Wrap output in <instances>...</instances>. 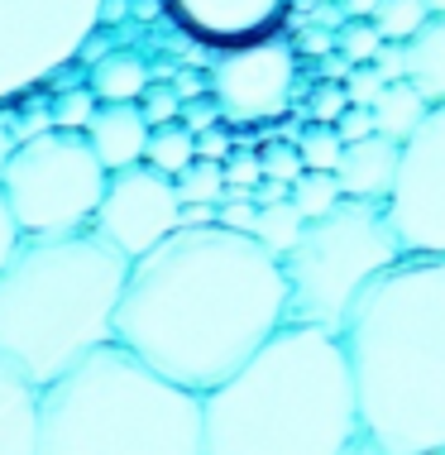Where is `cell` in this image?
I'll return each mask as SVG.
<instances>
[{"instance_id": "cell-1", "label": "cell", "mask_w": 445, "mask_h": 455, "mask_svg": "<svg viewBox=\"0 0 445 455\" xmlns=\"http://www.w3.org/2000/svg\"><path fill=\"white\" fill-rule=\"evenodd\" d=\"M288 322V278L274 250L226 226L172 230L130 259L115 340L172 384L206 393Z\"/></svg>"}, {"instance_id": "cell-2", "label": "cell", "mask_w": 445, "mask_h": 455, "mask_svg": "<svg viewBox=\"0 0 445 455\" xmlns=\"http://www.w3.org/2000/svg\"><path fill=\"white\" fill-rule=\"evenodd\" d=\"M360 436L383 455H445V254H402L340 326Z\"/></svg>"}, {"instance_id": "cell-3", "label": "cell", "mask_w": 445, "mask_h": 455, "mask_svg": "<svg viewBox=\"0 0 445 455\" xmlns=\"http://www.w3.org/2000/svg\"><path fill=\"white\" fill-rule=\"evenodd\" d=\"M206 455H345L360 403L340 331L282 322L226 384L202 393Z\"/></svg>"}, {"instance_id": "cell-4", "label": "cell", "mask_w": 445, "mask_h": 455, "mask_svg": "<svg viewBox=\"0 0 445 455\" xmlns=\"http://www.w3.org/2000/svg\"><path fill=\"white\" fill-rule=\"evenodd\" d=\"M125 278L130 259L96 230L24 235L15 259L0 268V355L39 388L53 384L115 340Z\"/></svg>"}, {"instance_id": "cell-5", "label": "cell", "mask_w": 445, "mask_h": 455, "mask_svg": "<svg viewBox=\"0 0 445 455\" xmlns=\"http://www.w3.org/2000/svg\"><path fill=\"white\" fill-rule=\"evenodd\" d=\"M39 455H206L202 393L120 340L39 388Z\"/></svg>"}, {"instance_id": "cell-6", "label": "cell", "mask_w": 445, "mask_h": 455, "mask_svg": "<svg viewBox=\"0 0 445 455\" xmlns=\"http://www.w3.org/2000/svg\"><path fill=\"white\" fill-rule=\"evenodd\" d=\"M402 254L388 206L340 196L326 216L306 220L292 250L278 259L288 278V322L340 331L360 292Z\"/></svg>"}, {"instance_id": "cell-7", "label": "cell", "mask_w": 445, "mask_h": 455, "mask_svg": "<svg viewBox=\"0 0 445 455\" xmlns=\"http://www.w3.org/2000/svg\"><path fill=\"white\" fill-rule=\"evenodd\" d=\"M110 168L82 130L48 125L20 144L0 168V188L10 196L24 235H77L91 230L96 206L106 196Z\"/></svg>"}, {"instance_id": "cell-8", "label": "cell", "mask_w": 445, "mask_h": 455, "mask_svg": "<svg viewBox=\"0 0 445 455\" xmlns=\"http://www.w3.org/2000/svg\"><path fill=\"white\" fill-rule=\"evenodd\" d=\"M106 0H0V101L39 92L86 53Z\"/></svg>"}, {"instance_id": "cell-9", "label": "cell", "mask_w": 445, "mask_h": 455, "mask_svg": "<svg viewBox=\"0 0 445 455\" xmlns=\"http://www.w3.org/2000/svg\"><path fill=\"white\" fill-rule=\"evenodd\" d=\"M388 220L407 254H445V101L407 134Z\"/></svg>"}, {"instance_id": "cell-10", "label": "cell", "mask_w": 445, "mask_h": 455, "mask_svg": "<svg viewBox=\"0 0 445 455\" xmlns=\"http://www.w3.org/2000/svg\"><path fill=\"white\" fill-rule=\"evenodd\" d=\"M178 212H182L178 182L158 173L154 164H130L120 173H110L91 230L115 244L125 259H139L178 230Z\"/></svg>"}, {"instance_id": "cell-11", "label": "cell", "mask_w": 445, "mask_h": 455, "mask_svg": "<svg viewBox=\"0 0 445 455\" xmlns=\"http://www.w3.org/2000/svg\"><path fill=\"white\" fill-rule=\"evenodd\" d=\"M292 68L297 48L274 39V34L240 48H220V63L211 68V96L234 125L274 120L292 101Z\"/></svg>"}, {"instance_id": "cell-12", "label": "cell", "mask_w": 445, "mask_h": 455, "mask_svg": "<svg viewBox=\"0 0 445 455\" xmlns=\"http://www.w3.org/2000/svg\"><path fill=\"white\" fill-rule=\"evenodd\" d=\"M163 10L192 39L211 48H240L268 39L288 15V0H163Z\"/></svg>"}, {"instance_id": "cell-13", "label": "cell", "mask_w": 445, "mask_h": 455, "mask_svg": "<svg viewBox=\"0 0 445 455\" xmlns=\"http://www.w3.org/2000/svg\"><path fill=\"white\" fill-rule=\"evenodd\" d=\"M398 164H402V144L388 140V134H378V130L369 134V140L345 144V154L336 164L340 192L354 196V202H383L388 206L393 182H398Z\"/></svg>"}, {"instance_id": "cell-14", "label": "cell", "mask_w": 445, "mask_h": 455, "mask_svg": "<svg viewBox=\"0 0 445 455\" xmlns=\"http://www.w3.org/2000/svg\"><path fill=\"white\" fill-rule=\"evenodd\" d=\"M82 134L91 140V149L101 154V164L110 173H120V168H130V164H144L154 125H148L139 101H101L91 116V125Z\"/></svg>"}, {"instance_id": "cell-15", "label": "cell", "mask_w": 445, "mask_h": 455, "mask_svg": "<svg viewBox=\"0 0 445 455\" xmlns=\"http://www.w3.org/2000/svg\"><path fill=\"white\" fill-rule=\"evenodd\" d=\"M0 455H39V384L0 355Z\"/></svg>"}, {"instance_id": "cell-16", "label": "cell", "mask_w": 445, "mask_h": 455, "mask_svg": "<svg viewBox=\"0 0 445 455\" xmlns=\"http://www.w3.org/2000/svg\"><path fill=\"white\" fill-rule=\"evenodd\" d=\"M402 48H407V82L431 106H441L445 101V15H431Z\"/></svg>"}, {"instance_id": "cell-17", "label": "cell", "mask_w": 445, "mask_h": 455, "mask_svg": "<svg viewBox=\"0 0 445 455\" xmlns=\"http://www.w3.org/2000/svg\"><path fill=\"white\" fill-rule=\"evenodd\" d=\"M374 110V125H378V134H388V140H398V144H407V134H412L417 125L426 120V110H431V101L422 92L412 87V82H388V87L378 92V101L369 106Z\"/></svg>"}, {"instance_id": "cell-18", "label": "cell", "mask_w": 445, "mask_h": 455, "mask_svg": "<svg viewBox=\"0 0 445 455\" xmlns=\"http://www.w3.org/2000/svg\"><path fill=\"white\" fill-rule=\"evenodd\" d=\"M148 63L139 53H106L101 63L91 68V77H86V87L96 92V101H139L148 92Z\"/></svg>"}, {"instance_id": "cell-19", "label": "cell", "mask_w": 445, "mask_h": 455, "mask_svg": "<svg viewBox=\"0 0 445 455\" xmlns=\"http://www.w3.org/2000/svg\"><path fill=\"white\" fill-rule=\"evenodd\" d=\"M196 158V134L182 125V120H168V125H154V134H148V154L144 164H154L158 173L178 178L182 168H187Z\"/></svg>"}, {"instance_id": "cell-20", "label": "cell", "mask_w": 445, "mask_h": 455, "mask_svg": "<svg viewBox=\"0 0 445 455\" xmlns=\"http://www.w3.org/2000/svg\"><path fill=\"white\" fill-rule=\"evenodd\" d=\"M302 226H306V216L292 206V196H282V202H268V206H258V216H254V230L250 235L264 244V250H274L278 259L292 250V240L302 235Z\"/></svg>"}, {"instance_id": "cell-21", "label": "cell", "mask_w": 445, "mask_h": 455, "mask_svg": "<svg viewBox=\"0 0 445 455\" xmlns=\"http://www.w3.org/2000/svg\"><path fill=\"white\" fill-rule=\"evenodd\" d=\"M340 178L336 173H321V168H306L302 178L292 182V206L302 212L306 220H316V216H326L330 206L340 202Z\"/></svg>"}, {"instance_id": "cell-22", "label": "cell", "mask_w": 445, "mask_h": 455, "mask_svg": "<svg viewBox=\"0 0 445 455\" xmlns=\"http://www.w3.org/2000/svg\"><path fill=\"white\" fill-rule=\"evenodd\" d=\"M172 182H178V202H216L220 206V192H226V164H216V158H192Z\"/></svg>"}, {"instance_id": "cell-23", "label": "cell", "mask_w": 445, "mask_h": 455, "mask_svg": "<svg viewBox=\"0 0 445 455\" xmlns=\"http://www.w3.org/2000/svg\"><path fill=\"white\" fill-rule=\"evenodd\" d=\"M426 20H431L426 0H378V10H374V24L383 29V39H393V44H407Z\"/></svg>"}, {"instance_id": "cell-24", "label": "cell", "mask_w": 445, "mask_h": 455, "mask_svg": "<svg viewBox=\"0 0 445 455\" xmlns=\"http://www.w3.org/2000/svg\"><path fill=\"white\" fill-rule=\"evenodd\" d=\"M297 154H302L306 168H321V173H336L340 154H345V140L336 125H306L297 134Z\"/></svg>"}, {"instance_id": "cell-25", "label": "cell", "mask_w": 445, "mask_h": 455, "mask_svg": "<svg viewBox=\"0 0 445 455\" xmlns=\"http://www.w3.org/2000/svg\"><path fill=\"white\" fill-rule=\"evenodd\" d=\"M383 44H388V39H383V29L374 20H345L340 34H336V48L350 58V63H374Z\"/></svg>"}, {"instance_id": "cell-26", "label": "cell", "mask_w": 445, "mask_h": 455, "mask_svg": "<svg viewBox=\"0 0 445 455\" xmlns=\"http://www.w3.org/2000/svg\"><path fill=\"white\" fill-rule=\"evenodd\" d=\"M96 92L91 87H77V92H63L58 96V110H53V125L58 130H86L91 125V116H96Z\"/></svg>"}, {"instance_id": "cell-27", "label": "cell", "mask_w": 445, "mask_h": 455, "mask_svg": "<svg viewBox=\"0 0 445 455\" xmlns=\"http://www.w3.org/2000/svg\"><path fill=\"white\" fill-rule=\"evenodd\" d=\"M350 92H345V82H321L312 92V101H306V116H312V125H336V120L350 110Z\"/></svg>"}, {"instance_id": "cell-28", "label": "cell", "mask_w": 445, "mask_h": 455, "mask_svg": "<svg viewBox=\"0 0 445 455\" xmlns=\"http://www.w3.org/2000/svg\"><path fill=\"white\" fill-rule=\"evenodd\" d=\"M258 164H264V178H278V182H297V178L306 173L297 144H268V149L258 154Z\"/></svg>"}, {"instance_id": "cell-29", "label": "cell", "mask_w": 445, "mask_h": 455, "mask_svg": "<svg viewBox=\"0 0 445 455\" xmlns=\"http://www.w3.org/2000/svg\"><path fill=\"white\" fill-rule=\"evenodd\" d=\"M139 106H144V116H148V125H168V120H178L182 116V96H178V87H154L148 82V92L139 96Z\"/></svg>"}, {"instance_id": "cell-30", "label": "cell", "mask_w": 445, "mask_h": 455, "mask_svg": "<svg viewBox=\"0 0 445 455\" xmlns=\"http://www.w3.org/2000/svg\"><path fill=\"white\" fill-rule=\"evenodd\" d=\"M383 87H388V77H383L374 63H354V68H350V77H345V92H350V101H354V106H374Z\"/></svg>"}, {"instance_id": "cell-31", "label": "cell", "mask_w": 445, "mask_h": 455, "mask_svg": "<svg viewBox=\"0 0 445 455\" xmlns=\"http://www.w3.org/2000/svg\"><path fill=\"white\" fill-rule=\"evenodd\" d=\"M182 125H187L192 134H202V130H211V125H220V120H226V110H220V101L211 92L206 96H192V101H182Z\"/></svg>"}, {"instance_id": "cell-32", "label": "cell", "mask_w": 445, "mask_h": 455, "mask_svg": "<svg viewBox=\"0 0 445 455\" xmlns=\"http://www.w3.org/2000/svg\"><path fill=\"white\" fill-rule=\"evenodd\" d=\"M254 216H258L254 196H226V202L216 206V226H226V230H244V235L254 230Z\"/></svg>"}, {"instance_id": "cell-33", "label": "cell", "mask_w": 445, "mask_h": 455, "mask_svg": "<svg viewBox=\"0 0 445 455\" xmlns=\"http://www.w3.org/2000/svg\"><path fill=\"white\" fill-rule=\"evenodd\" d=\"M24 244V230H20V220L15 212H10V196L5 188H0V268H5L10 259H15V250Z\"/></svg>"}, {"instance_id": "cell-34", "label": "cell", "mask_w": 445, "mask_h": 455, "mask_svg": "<svg viewBox=\"0 0 445 455\" xmlns=\"http://www.w3.org/2000/svg\"><path fill=\"white\" fill-rule=\"evenodd\" d=\"M226 182H234V188H258V182H264V164H258V154H240V149H234L226 158Z\"/></svg>"}, {"instance_id": "cell-35", "label": "cell", "mask_w": 445, "mask_h": 455, "mask_svg": "<svg viewBox=\"0 0 445 455\" xmlns=\"http://www.w3.org/2000/svg\"><path fill=\"white\" fill-rule=\"evenodd\" d=\"M336 130H340V140H345V144L369 140V134L378 130V125H374V110H369V106H350V110H345V116L336 120Z\"/></svg>"}, {"instance_id": "cell-36", "label": "cell", "mask_w": 445, "mask_h": 455, "mask_svg": "<svg viewBox=\"0 0 445 455\" xmlns=\"http://www.w3.org/2000/svg\"><path fill=\"white\" fill-rule=\"evenodd\" d=\"M230 154H234V140H230V130L211 125V130H202V134H196V158H216V164H226Z\"/></svg>"}, {"instance_id": "cell-37", "label": "cell", "mask_w": 445, "mask_h": 455, "mask_svg": "<svg viewBox=\"0 0 445 455\" xmlns=\"http://www.w3.org/2000/svg\"><path fill=\"white\" fill-rule=\"evenodd\" d=\"M374 68H378V72H383V77H388V82H402V77H407V48L388 39V44L378 48Z\"/></svg>"}, {"instance_id": "cell-38", "label": "cell", "mask_w": 445, "mask_h": 455, "mask_svg": "<svg viewBox=\"0 0 445 455\" xmlns=\"http://www.w3.org/2000/svg\"><path fill=\"white\" fill-rule=\"evenodd\" d=\"M196 226H216V202H182L178 230H196Z\"/></svg>"}, {"instance_id": "cell-39", "label": "cell", "mask_w": 445, "mask_h": 455, "mask_svg": "<svg viewBox=\"0 0 445 455\" xmlns=\"http://www.w3.org/2000/svg\"><path fill=\"white\" fill-rule=\"evenodd\" d=\"M292 48H297V53H316V58H326V53H336V34H326V29H306Z\"/></svg>"}, {"instance_id": "cell-40", "label": "cell", "mask_w": 445, "mask_h": 455, "mask_svg": "<svg viewBox=\"0 0 445 455\" xmlns=\"http://www.w3.org/2000/svg\"><path fill=\"white\" fill-rule=\"evenodd\" d=\"M172 87H178L182 101H192V96H206V92H211V82H202V72H178V77H172Z\"/></svg>"}, {"instance_id": "cell-41", "label": "cell", "mask_w": 445, "mask_h": 455, "mask_svg": "<svg viewBox=\"0 0 445 455\" xmlns=\"http://www.w3.org/2000/svg\"><path fill=\"white\" fill-rule=\"evenodd\" d=\"M336 5H340V15H345V20H374L378 0H336Z\"/></svg>"}, {"instance_id": "cell-42", "label": "cell", "mask_w": 445, "mask_h": 455, "mask_svg": "<svg viewBox=\"0 0 445 455\" xmlns=\"http://www.w3.org/2000/svg\"><path fill=\"white\" fill-rule=\"evenodd\" d=\"M345 455H383V451H374V446H369V441L360 436V441H354V446H350V451H345Z\"/></svg>"}, {"instance_id": "cell-43", "label": "cell", "mask_w": 445, "mask_h": 455, "mask_svg": "<svg viewBox=\"0 0 445 455\" xmlns=\"http://www.w3.org/2000/svg\"><path fill=\"white\" fill-rule=\"evenodd\" d=\"M431 5V15H445V0H426Z\"/></svg>"}]
</instances>
